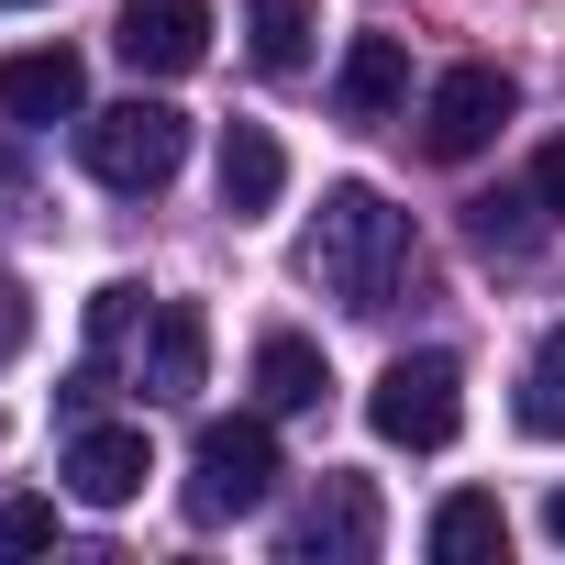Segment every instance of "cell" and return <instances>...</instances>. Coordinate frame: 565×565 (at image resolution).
Segmentation results:
<instances>
[{"mask_svg":"<svg viewBox=\"0 0 565 565\" xmlns=\"http://www.w3.org/2000/svg\"><path fill=\"white\" fill-rule=\"evenodd\" d=\"M300 266L322 277V289H333L344 311H388L399 266H411V211H388L366 178H333V189H322V211H311V244H300Z\"/></svg>","mask_w":565,"mask_h":565,"instance_id":"cell-1","label":"cell"},{"mask_svg":"<svg viewBox=\"0 0 565 565\" xmlns=\"http://www.w3.org/2000/svg\"><path fill=\"white\" fill-rule=\"evenodd\" d=\"M266 488H277V422L266 411L200 422V444H189V521H244V510H266Z\"/></svg>","mask_w":565,"mask_h":565,"instance_id":"cell-2","label":"cell"},{"mask_svg":"<svg viewBox=\"0 0 565 565\" xmlns=\"http://www.w3.org/2000/svg\"><path fill=\"white\" fill-rule=\"evenodd\" d=\"M178 156H189V122L167 111V100H122V111H89L78 122V167L100 178V189H167L178 178Z\"/></svg>","mask_w":565,"mask_h":565,"instance_id":"cell-3","label":"cell"},{"mask_svg":"<svg viewBox=\"0 0 565 565\" xmlns=\"http://www.w3.org/2000/svg\"><path fill=\"white\" fill-rule=\"evenodd\" d=\"M366 422L399 455H444L455 422H466V366L455 355H388V377L366 388Z\"/></svg>","mask_w":565,"mask_h":565,"instance_id":"cell-4","label":"cell"},{"mask_svg":"<svg viewBox=\"0 0 565 565\" xmlns=\"http://www.w3.org/2000/svg\"><path fill=\"white\" fill-rule=\"evenodd\" d=\"M510 111H521L510 67L466 56V67H444V78H433V100H422V145H433L444 167H466V156H488V145H499V122H510Z\"/></svg>","mask_w":565,"mask_h":565,"instance_id":"cell-5","label":"cell"},{"mask_svg":"<svg viewBox=\"0 0 565 565\" xmlns=\"http://www.w3.org/2000/svg\"><path fill=\"white\" fill-rule=\"evenodd\" d=\"M111 45H122L134 78H189L211 56V0H122Z\"/></svg>","mask_w":565,"mask_h":565,"instance_id":"cell-6","label":"cell"},{"mask_svg":"<svg viewBox=\"0 0 565 565\" xmlns=\"http://www.w3.org/2000/svg\"><path fill=\"white\" fill-rule=\"evenodd\" d=\"M211 377V311L200 300H156V322L134 333V388L145 399H189Z\"/></svg>","mask_w":565,"mask_h":565,"instance_id":"cell-7","label":"cell"},{"mask_svg":"<svg viewBox=\"0 0 565 565\" xmlns=\"http://www.w3.org/2000/svg\"><path fill=\"white\" fill-rule=\"evenodd\" d=\"M289 543V565H355V554H377V499H366V477H322V499L277 532Z\"/></svg>","mask_w":565,"mask_h":565,"instance_id":"cell-8","label":"cell"},{"mask_svg":"<svg viewBox=\"0 0 565 565\" xmlns=\"http://www.w3.org/2000/svg\"><path fill=\"white\" fill-rule=\"evenodd\" d=\"M0 111H12V122H78V111H89L78 45H23V56H0Z\"/></svg>","mask_w":565,"mask_h":565,"instance_id":"cell-9","label":"cell"},{"mask_svg":"<svg viewBox=\"0 0 565 565\" xmlns=\"http://www.w3.org/2000/svg\"><path fill=\"white\" fill-rule=\"evenodd\" d=\"M145 477H156V455H145V433H134V422H78V444H67V488H78L89 510L145 499Z\"/></svg>","mask_w":565,"mask_h":565,"instance_id":"cell-10","label":"cell"},{"mask_svg":"<svg viewBox=\"0 0 565 565\" xmlns=\"http://www.w3.org/2000/svg\"><path fill=\"white\" fill-rule=\"evenodd\" d=\"M411 100V45L399 34H355L333 67V122H388Z\"/></svg>","mask_w":565,"mask_h":565,"instance_id":"cell-11","label":"cell"},{"mask_svg":"<svg viewBox=\"0 0 565 565\" xmlns=\"http://www.w3.org/2000/svg\"><path fill=\"white\" fill-rule=\"evenodd\" d=\"M277 189H289L277 134H266V122H222V211L255 222V211H277Z\"/></svg>","mask_w":565,"mask_h":565,"instance_id":"cell-12","label":"cell"},{"mask_svg":"<svg viewBox=\"0 0 565 565\" xmlns=\"http://www.w3.org/2000/svg\"><path fill=\"white\" fill-rule=\"evenodd\" d=\"M444 565H488V554H510V510L488 499V488H455L444 510H433V532H422Z\"/></svg>","mask_w":565,"mask_h":565,"instance_id":"cell-13","label":"cell"},{"mask_svg":"<svg viewBox=\"0 0 565 565\" xmlns=\"http://www.w3.org/2000/svg\"><path fill=\"white\" fill-rule=\"evenodd\" d=\"M322 388H333L322 344H300V333H266L255 344V399L266 411H322Z\"/></svg>","mask_w":565,"mask_h":565,"instance_id":"cell-14","label":"cell"},{"mask_svg":"<svg viewBox=\"0 0 565 565\" xmlns=\"http://www.w3.org/2000/svg\"><path fill=\"white\" fill-rule=\"evenodd\" d=\"M244 45L266 78H300L311 67V0H244Z\"/></svg>","mask_w":565,"mask_h":565,"instance_id":"cell-15","label":"cell"},{"mask_svg":"<svg viewBox=\"0 0 565 565\" xmlns=\"http://www.w3.org/2000/svg\"><path fill=\"white\" fill-rule=\"evenodd\" d=\"M466 233H477L488 255H532V244L554 233V211H543L532 189H488V200H466Z\"/></svg>","mask_w":565,"mask_h":565,"instance_id":"cell-16","label":"cell"},{"mask_svg":"<svg viewBox=\"0 0 565 565\" xmlns=\"http://www.w3.org/2000/svg\"><path fill=\"white\" fill-rule=\"evenodd\" d=\"M521 433H543V444H565V322L532 344V366H521Z\"/></svg>","mask_w":565,"mask_h":565,"instance_id":"cell-17","label":"cell"},{"mask_svg":"<svg viewBox=\"0 0 565 565\" xmlns=\"http://www.w3.org/2000/svg\"><path fill=\"white\" fill-rule=\"evenodd\" d=\"M145 322H156V300H145V289H134V277H111V289H100V300H89V344H100V355H122V344H134V333H145Z\"/></svg>","mask_w":565,"mask_h":565,"instance_id":"cell-18","label":"cell"},{"mask_svg":"<svg viewBox=\"0 0 565 565\" xmlns=\"http://www.w3.org/2000/svg\"><path fill=\"white\" fill-rule=\"evenodd\" d=\"M56 543V499H0V554H45Z\"/></svg>","mask_w":565,"mask_h":565,"instance_id":"cell-19","label":"cell"},{"mask_svg":"<svg viewBox=\"0 0 565 565\" xmlns=\"http://www.w3.org/2000/svg\"><path fill=\"white\" fill-rule=\"evenodd\" d=\"M23 344H34V300H23V289H12V277H0V366H12V355H23Z\"/></svg>","mask_w":565,"mask_h":565,"instance_id":"cell-20","label":"cell"},{"mask_svg":"<svg viewBox=\"0 0 565 565\" xmlns=\"http://www.w3.org/2000/svg\"><path fill=\"white\" fill-rule=\"evenodd\" d=\"M532 200H543V211H554V222H565V134H554V145H543V156H532Z\"/></svg>","mask_w":565,"mask_h":565,"instance_id":"cell-21","label":"cell"},{"mask_svg":"<svg viewBox=\"0 0 565 565\" xmlns=\"http://www.w3.org/2000/svg\"><path fill=\"white\" fill-rule=\"evenodd\" d=\"M543 532H554V543H565V488H554V499H543Z\"/></svg>","mask_w":565,"mask_h":565,"instance_id":"cell-22","label":"cell"},{"mask_svg":"<svg viewBox=\"0 0 565 565\" xmlns=\"http://www.w3.org/2000/svg\"><path fill=\"white\" fill-rule=\"evenodd\" d=\"M0 12H34V0H0Z\"/></svg>","mask_w":565,"mask_h":565,"instance_id":"cell-23","label":"cell"}]
</instances>
